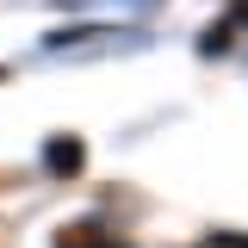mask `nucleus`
I'll use <instances>...</instances> for the list:
<instances>
[{"label":"nucleus","mask_w":248,"mask_h":248,"mask_svg":"<svg viewBox=\"0 0 248 248\" xmlns=\"http://www.w3.org/2000/svg\"><path fill=\"white\" fill-rule=\"evenodd\" d=\"M81 161H87V149H81L75 137H56V143L44 149V168H50V174H75Z\"/></svg>","instance_id":"f257e3e1"},{"label":"nucleus","mask_w":248,"mask_h":248,"mask_svg":"<svg viewBox=\"0 0 248 248\" xmlns=\"http://www.w3.org/2000/svg\"><path fill=\"white\" fill-rule=\"evenodd\" d=\"M68 248H112V242H93V236H81V242H68Z\"/></svg>","instance_id":"f03ea898"}]
</instances>
